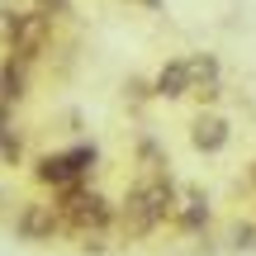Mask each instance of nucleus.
<instances>
[{"label": "nucleus", "instance_id": "8", "mask_svg": "<svg viewBox=\"0 0 256 256\" xmlns=\"http://www.w3.org/2000/svg\"><path fill=\"white\" fill-rule=\"evenodd\" d=\"M152 95L156 100H185V95H190V66H185V57H171V62L152 76Z\"/></svg>", "mask_w": 256, "mask_h": 256}, {"label": "nucleus", "instance_id": "2", "mask_svg": "<svg viewBox=\"0 0 256 256\" xmlns=\"http://www.w3.org/2000/svg\"><path fill=\"white\" fill-rule=\"evenodd\" d=\"M57 200V209H62V228H66V238H76L86 252H100L104 247V238L114 232V218H119V204H110L95 185H76V190H62V194H52Z\"/></svg>", "mask_w": 256, "mask_h": 256}, {"label": "nucleus", "instance_id": "10", "mask_svg": "<svg viewBox=\"0 0 256 256\" xmlns=\"http://www.w3.org/2000/svg\"><path fill=\"white\" fill-rule=\"evenodd\" d=\"M28 100V66L14 57H0V104H24Z\"/></svg>", "mask_w": 256, "mask_h": 256}, {"label": "nucleus", "instance_id": "11", "mask_svg": "<svg viewBox=\"0 0 256 256\" xmlns=\"http://www.w3.org/2000/svg\"><path fill=\"white\" fill-rule=\"evenodd\" d=\"M19 156H24V138H19V124H14V104H0V162L19 166Z\"/></svg>", "mask_w": 256, "mask_h": 256}, {"label": "nucleus", "instance_id": "1", "mask_svg": "<svg viewBox=\"0 0 256 256\" xmlns=\"http://www.w3.org/2000/svg\"><path fill=\"white\" fill-rule=\"evenodd\" d=\"M176 200H180V185L171 180V171H162V176H133L128 194L119 200L114 232H119L124 242H142V238H152L156 228L176 223Z\"/></svg>", "mask_w": 256, "mask_h": 256}, {"label": "nucleus", "instance_id": "13", "mask_svg": "<svg viewBox=\"0 0 256 256\" xmlns=\"http://www.w3.org/2000/svg\"><path fill=\"white\" fill-rule=\"evenodd\" d=\"M34 10H43V14H48V19H52V24H57V19H62V14H72V0H38Z\"/></svg>", "mask_w": 256, "mask_h": 256}, {"label": "nucleus", "instance_id": "5", "mask_svg": "<svg viewBox=\"0 0 256 256\" xmlns=\"http://www.w3.org/2000/svg\"><path fill=\"white\" fill-rule=\"evenodd\" d=\"M10 228H14V238L28 242V247H43V242L66 238V228H62V209H57L52 194L19 200V209H14V218H10Z\"/></svg>", "mask_w": 256, "mask_h": 256}, {"label": "nucleus", "instance_id": "9", "mask_svg": "<svg viewBox=\"0 0 256 256\" xmlns=\"http://www.w3.org/2000/svg\"><path fill=\"white\" fill-rule=\"evenodd\" d=\"M176 228L180 232L209 228V200H204L200 190H180V200H176Z\"/></svg>", "mask_w": 256, "mask_h": 256}, {"label": "nucleus", "instance_id": "3", "mask_svg": "<svg viewBox=\"0 0 256 256\" xmlns=\"http://www.w3.org/2000/svg\"><path fill=\"white\" fill-rule=\"evenodd\" d=\"M95 162H100L95 142H72V147H57V152L34 156V180L43 185V190L62 194V190H76V185H90Z\"/></svg>", "mask_w": 256, "mask_h": 256}, {"label": "nucleus", "instance_id": "6", "mask_svg": "<svg viewBox=\"0 0 256 256\" xmlns=\"http://www.w3.org/2000/svg\"><path fill=\"white\" fill-rule=\"evenodd\" d=\"M228 142H232V128H228L223 114H214V110H200V114H194V124H190V147H194V152L218 156Z\"/></svg>", "mask_w": 256, "mask_h": 256}, {"label": "nucleus", "instance_id": "12", "mask_svg": "<svg viewBox=\"0 0 256 256\" xmlns=\"http://www.w3.org/2000/svg\"><path fill=\"white\" fill-rule=\"evenodd\" d=\"M232 247H256V223H232Z\"/></svg>", "mask_w": 256, "mask_h": 256}, {"label": "nucleus", "instance_id": "4", "mask_svg": "<svg viewBox=\"0 0 256 256\" xmlns=\"http://www.w3.org/2000/svg\"><path fill=\"white\" fill-rule=\"evenodd\" d=\"M52 19L43 14V10H14V19H10V38H5V57H14V62L34 66L43 62V52L52 48Z\"/></svg>", "mask_w": 256, "mask_h": 256}, {"label": "nucleus", "instance_id": "7", "mask_svg": "<svg viewBox=\"0 0 256 256\" xmlns=\"http://www.w3.org/2000/svg\"><path fill=\"white\" fill-rule=\"evenodd\" d=\"M185 66H190V95L200 104L218 100L223 86H218V57L214 52H185Z\"/></svg>", "mask_w": 256, "mask_h": 256}, {"label": "nucleus", "instance_id": "14", "mask_svg": "<svg viewBox=\"0 0 256 256\" xmlns=\"http://www.w3.org/2000/svg\"><path fill=\"white\" fill-rule=\"evenodd\" d=\"M128 5H142V10H156V0H128Z\"/></svg>", "mask_w": 256, "mask_h": 256}, {"label": "nucleus", "instance_id": "15", "mask_svg": "<svg viewBox=\"0 0 256 256\" xmlns=\"http://www.w3.org/2000/svg\"><path fill=\"white\" fill-rule=\"evenodd\" d=\"M247 185H252V190H256V162H252V171H247Z\"/></svg>", "mask_w": 256, "mask_h": 256}]
</instances>
